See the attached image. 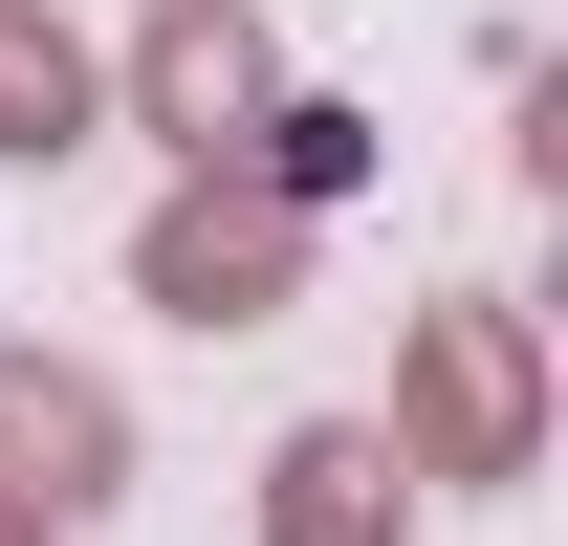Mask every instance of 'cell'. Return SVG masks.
<instances>
[{
  "instance_id": "6da1fadb",
  "label": "cell",
  "mask_w": 568,
  "mask_h": 546,
  "mask_svg": "<svg viewBox=\"0 0 568 546\" xmlns=\"http://www.w3.org/2000/svg\"><path fill=\"white\" fill-rule=\"evenodd\" d=\"M372 437H394V481H525L547 459V350H525V306H503V284H437Z\"/></svg>"
},
{
  "instance_id": "52a82bcc",
  "label": "cell",
  "mask_w": 568,
  "mask_h": 546,
  "mask_svg": "<svg viewBox=\"0 0 568 546\" xmlns=\"http://www.w3.org/2000/svg\"><path fill=\"white\" fill-rule=\"evenodd\" d=\"M241 175H263L284 219H328V198H351V175H372V110H328V88H284L263 132H241Z\"/></svg>"
},
{
  "instance_id": "277c9868",
  "label": "cell",
  "mask_w": 568,
  "mask_h": 546,
  "mask_svg": "<svg viewBox=\"0 0 568 546\" xmlns=\"http://www.w3.org/2000/svg\"><path fill=\"white\" fill-rule=\"evenodd\" d=\"M0 503L44 546H88L110 503H132V394L88 372V350H0Z\"/></svg>"
},
{
  "instance_id": "ba28073f",
  "label": "cell",
  "mask_w": 568,
  "mask_h": 546,
  "mask_svg": "<svg viewBox=\"0 0 568 546\" xmlns=\"http://www.w3.org/2000/svg\"><path fill=\"white\" fill-rule=\"evenodd\" d=\"M0 546H44V525H22V503H0Z\"/></svg>"
},
{
  "instance_id": "5b68a950",
  "label": "cell",
  "mask_w": 568,
  "mask_h": 546,
  "mask_svg": "<svg viewBox=\"0 0 568 546\" xmlns=\"http://www.w3.org/2000/svg\"><path fill=\"white\" fill-rule=\"evenodd\" d=\"M263 546H416V481L372 415H284L263 437Z\"/></svg>"
},
{
  "instance_id": "7a4b0ae2",
  "label": "cell",
  "mask_w": 568,
  "mask_h": 546,
  "mask_svg": "<svg viewBox=\"0 0 568 546\" xmlns=\"http://www.w3.org/2000/svg\"><path fill=\"white\" fill-rule=\"evenodd\" d=\"M110 110H132L175 175H241V132L284 110V44H263V0H153L132 44H110Z\"/></svg>"
},
{
  "instance_id": "8992f818",
  "label": "cell",
  "mask_w": 568,
  "mask_h": 546,
  "mask_svg": "<svg viewBox=\"0 0 568 546\" xmlns=\"http://www.w3.org/2000/svg\"><path fill=\"white\" fill-rule=\"evenodd\" d=\"M88 132H110V44H88L67 0H0V153H22V175H67Z\"/></svg>"
},
{
  "instance_id": "3957f363",
  "label": "cell",
  "mask_w": 568,
  "mask_h": 546,
  "mask_svg": "<svg viewBox=\"0 0 568 546\" xmlns=\"http://www.w3.org/2000/svg\"><path fill=\"white\" fill-rule=\"evenodd\" d=\"M132 306H175V328H284V306H306V219H284L263 175H175V198L132 219Z\"/></svg>"
}]
</instances>
